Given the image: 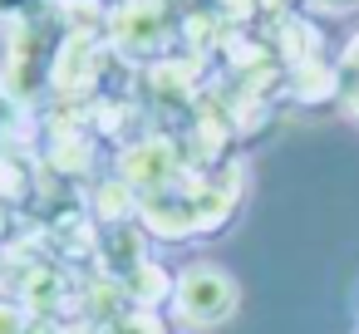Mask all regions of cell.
Segmentation results:
<instances>
[{
  "label": "cell",
  "mask_w": 359,
  "mask_h": 334,
  "mask_svg": "<svg viewBox=\"0 0 359 334\" xmlns=\"http://www.w3.org/2000/svg\"><path fill=\"white\" fill-rule=\"evenodd\" d=\"M354 104H359V84H354Z\"/></svg>",
  "instance_id": "obj_1"
}]
</instances>
